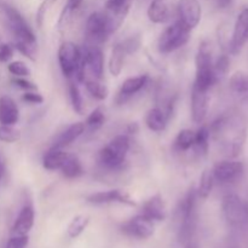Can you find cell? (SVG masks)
I'll use <instances>...</instances> for the list:
<instances>
[{"mask_svg":"<svg viewBox=\"0 0 248 248\" xmlns=\"http://www.w3.org/2000/svg\"><path fill=\"white\" fill-rule=\"evenodd\" d=\"M211 135L219 142L228 157H236L244 149L247 137L246 124L240 116L227 115L218 118L211 125Z\"/></svg>","mask_w":248,"mask_h":248,"instance_id":"cell-1","label":"cell"},{"mask_svg":"<svg viewBox=\"0 0 248 248\" xmlns=\"http://www.w3.org/2000/svg\"><path fill=\"white\" fill-rule=\"evenodd\" d=\"M196 189L191 188L182 200L179 206L178 239L182 244L186 245L191 241L196 224Z\"/></svg>","mask_w":248,"mask_h":248,"instance_id":"cell-2","label":"cell"},{"mask_svg":"<svg viewBox=\"0 0 248 248\" xmlns=\"http://www.w3.org/2000/svg\"><path fill=\"white\" fill-rule=\"evenodd\" d=\"M222 210L225 220L234 228H248V203L236 194H228L223 198Z\"/></svg>","mask_w":248,"mask_h":248,"instance_id":"cell-3","label":"cell"},{"mask_svg":"<svg viewBox=\"0 0 248 248\" xmlns=\"http://www.w3.org/2000/svg\"><path fill=\"white\" fill-rule=\"evenodd\" d=\"M130 150V140L126 135L114 137L99 152V161L107 169H116L125 161Z\"/></svg>","mask_w":248,"mask_h":248,"instance_id":"cell-4","label":"cell"},{"mask_svg":"<svg viewBox=\"0 0 248 248\" xmlns=\"http://www.w3.org/2000/svg\"><path fill=\"white\" fill-rule=\"evenodd\" d=\"M189 38L190 29L186 28L181 21H177L162 31L157 41V48L160 53H171L186 45Z\"/></svg>","mask_w":248,"mask_h":248,"instance_id":"cell-5","label":"cell"},{"mask_svg":"<svg viewBox=\"0 0 248 248\" xmlns=\"http://www.w3.org/2000/svg\"><path fill=\"white\" fill-rule=\"evenodd\" d=\"M4 14L6 16L7 24H9L10 31H12L14 36L16 38V41H21V43H28V44H36V36L34 34L33 29L26 21L21 12L16 10L15 7L10 6V5H1Z\"/></svg>","mask_w":248,"mask_h":248,"instance_id":"cell-6","label":"cell"},{"mask_svg":"<svg viewBox=\"0 0 248 248\" xmlns=\"http://www.w3.org/2000/svg\"><path fill=\"white\" fill-rule=\"evenodd\" d=\"M110 19L106 12H92L86 21V35L93 44L104 43L113 34Z\"/></svg>","mask_w":248,"mask_h":248,"instance_id":"cell-7","label":"cell"},{"mask_svg":"<svg viewBox=\"0 0 248 248\" xmlns=\"http://www.w3.org/2000/svg\"><path fill=\"white\" fill-rule=\"evenodd\" d=\"M81 55L82 51L77 44L72 41H64L61 44L58 48V63L64 77L72 78L75 75L81 62Z\"/></svg>","mask_w":248,"mask_h":248,"instance_id":"cell-8","label":"cell"},{"mask_svg":"<svg viewBox=\"0 0 248 248\" xmlns=\"http://www.w3.org/2000/svg\"><path fill=\"white\" fill-rule=\"evenodd\" d=\"M123 232L135 239L145 240L153 236L155 232L154 222L143 215H138L125 222L121 227Z\"/></svg>","mask_w":248,"mask_h":248,"instance_id":"cell-9","label":"cell"},{"mask_svg":"<svg viewBox=\"0 0 248 248\" xmlns=\"http://www.w3.org/2000/svg\"><path fill=\"white\" fill-rule=\"evenodd\" d=\"M248 41V7L242 10L237 16L236 23H235L234 31H232V39L229 40L230 53L232 55H239L244 46Z\"/></svg>","mask_w":248,"mask_h":248,"instance_id":"cell-10","label":"cell"},{"mask_svg":"<svg viewBox=\"0 0 248 248\" xmlns=\"http://www.w3.org/2000/svg\"><path fill=\"white\" fill-rule=\"evenodd\" d=\"M177 11L179 17L178 21H181L190 31L200 23L202 10L199 0H179Z\"/></svg>","mask_w":248,"mask_h":248,"instance_id":"cell-11","label":"cell"},{"mask_svg":"<svg viewBox=\"0 0 248 248\" xmlns=\"http://www.w3.org/2000/svg\"><path fill=\"white\" fill-rule=\"evenodd\" d=\"M244 172V165L240 161L232 160H224L215 165L212 170L215 181L219 183H230L236 181Z\"/></svg>","mask_w":248,"mask_h":248,"instance_id":"cell-12","label":"cell"},{"mask_svg":"<svg viewBox=\"0 0 248 248\" xmlns=\"http://www.w3.org/2000/svg\"><path fill=\"white\" fill-rule=\"evenodd\" d=\"M87 201L93 205H107V203H124L127 206H136V201L133 200L126 191L120 189H113V190L98 191V193L91 194L87 196Z\"/></svg>","mask_w":248,"mask_h":248,"instance_id":"cell-13","label":"cell"},{"mask_svg":"<svg viewBox=\"0 0 248 248\" xmlns=\"http://www.w3.org/2000/svg\"><path fill=\"white\" fill-rule=\"evenodd\" d=\"M82 58L86 69L90 70L94 79L101 80L104 73V55L101 48L94 44L86 46L82 52Z\"/></svg>","mask_w":248,"mask_h":248,"instance_id":"cell-14","label":"cell"},{"mask_svg":"<svg viewBox=\"0 0 248 248\" xmlns=\"http://www.w3.org/2000/svg\"><path fill=\"white\" fill-rule=\"evenodd\" d=\"M208 96L207 91L200 90L193 85L191 90V118L195 124H202L207 116Z\"/></svg>","mask_w":248,"mask_h":248,"instance_id":"cell-15","label":"cell"},{"mask_svg":"<svg viewBox=\"0 0 248 248\" xmlns=\"http://www.w3.org/2000/svg\"><path fill=\"white\" fill-rule=\"evenodd\" d=\"M131 6V0H107L106 14L110 19L113 31H115L125 19Z\"/></svg>","mask_w":248,"mask_h":248,"instance_id":"cell-16","label":"cell"},{"mask_svg":"<svg viewBox=\"0 0 248 248\" xmlns=\"http://www.w3.org/2000/svg\"><path fill=\"white\" fill-rule=\"evenodd\" d=\"M140 215L145 216L153 222H162V220H165V218H166V207H165V202L162 200L161 195L156 194V195L148 199L143 203Z\"/></svg>","mask_w":248,"mask_h":248,"instance_id":"cell-17","label":"cell"},{"mask_svg":"<svg viewBox=\"0 0 248 248\" xmlns=\"http://www.w3.org/2000/svg\"><path fill=\"white\" fill-rule=\"evenodd\" d=\"M35 213L31 205H26L21 208L14 225H12V235H28L34 225Z\"/></svg>","mask_w":248,"mask_h":248,"instance_id":"cell-18","label":"cell"},{"mask_svg":"<svg viewBox=\"0 0 248 248\" xmlns=\"http://www.w3.org/2000/svg\"><path fill=\"white\" fill-rule=\"evenodd\" d=\"M18 120L19 110L16 102L9 96L0 97V124L14 126Z\"/></svg>","mask_w":248,"mask_h":248,"instance_id":"cell-19","label":"cell"},{"mask_svg":"<svg viewBox=\"0 0 248 248\" xmlns=\"http://www.w3.org/2000/svg\"><path fill=\"white\" fill-rule=\"evenodd\" d=\"M147 14L148 18L153 23H165L171 17V11L166 0H152Z\"/></svg>","mask_w":248,"mask_h":248,"instance_id":"cell-20","label":"cell"},{"mask_svg":"<svg viewBox=\"0 0 248 248\" xmlns=\"http://www.w3.org/2000/svg\"><path fill=\"white\" fill-rule=\"evenodd\" d=\"M85 131V124L84 123H75L72 124L65 131H63L60 135V137L57 138V140L55 142L53 147L61 148V149H64V148L69 147L72 143H74L80 136L84 133Z\"/></svg>","mask_w":248,"mask_h":248,"instance_id":"cell-21","label":"cell"},{"mask_svg":"<svg viewBox=\"0 0 248 248\" xmlns=\"http://www.w3.org/2000/svg\"><path fill=\"white\" fill-rule=\"evenodd\" d=\"M68 156V153L61 148L52 147L45 153L43 157V166L44 169L47 171H56V170H61L63 162H64L65 157Z\"/></svg>","mask_w":248,"mask_h":248,"instance_id":"cell-22","label":"cell"},{"mask_svg":"<svg viewBox=\"0 0 248 248\" xmlns=\"http://www.w3.org/2000/svg\"><path fill=\"white\" fill-rule=\"evenodd\" d=\"M148 79H149L148 75H140V77H133L126 79L123 82V85H121L120 91H119V97L127 98V97L138 93L147 85Z\"/></svg>","mask_w":248,"mask_h":248,"instance_id":"cell-23","label":"cell"},{"mask_svg":"<svg viewBox=\"0 0 248 248\" xmlns=\"http://www.w3.org/2000/svg\"><path fill=\"white\" fill-rule=\"evenodd\" d=\"M145 125L153 132H162L166 130L167 115L160 108H153L145 115Z\"/></svg>","mask_w":248,"mask_h":248,"instance_id":"cell-24","label":"cell"},{"mask_svg":"<svg viewBox=\"0 0 248 248\" xmlns=\"http://www.w3.org/2000/svg\"><path fill=\"white\" fill-rule=\"evenodd\" d=\"M126 51L124 50L121 44H116L113 47L109 57V72L113 77H119L123 72L124 64H125V58H126Z\"/></svg>","mask_w":248,"mask_h":248,"instance_id":"cell-25","label":"cell"},{"mask_svg":"<svg viewBox=\"0 0 248 248\" xmlns=\"http://www.w3.org/2000/svg\"><path fill=\"white\" fill-rule=\"evenodd\" d=\"M61 172H62V174L65 178L74 179L84 173V169H82V165L80 160L78 159V156L68 154L62 167H61Z\"/></svg>","mask_w":248,"mask_h":248,"instance_id":"cell-26","label":"cell"},{"mask_svg":"<svg viewBox=\"0 0 248 248\" xmlns=\"http://www.w3.org/2000/svg\"><path fill=\"white\" fill-rule=\"evenodd\" d=\"M85 87H86L87 92L91 94L93 98L98 99V101H106L109 96L108 87L104 84H102L99 80L97 79H86L85 80Z\"/></svg>","mask_w":248,"mask_h":248,"instance_id":"cell-27","label":"cell"},{"mask_svg":"<svg viewBox=\"0 0 248 248\" xmlns=\"http://www.w3.org/2000/svg\"><path fill=\"white\" fill-rule=\"evenodd\" d=\"M90 223V217L86 215H79L72 219L67 229V234L70 239H77L84 232Z\"/></svg>","mask_w":248,"mask_h":248,"instance_id":"cell-28","label":"cell"},{"mask_svg":"<svg viewBox=\"0 0 248 248\" xmlns=\"http://www.w3.org/2000/svg\"><path fill=\"white\" fill-rule=\"evenodd\" d=\"M213 184H215V177H213L212 171L210 170H205L201 174L200 178V184H199V188L196 189V193L200 196L201 199H207L210 196V194L212 193Z\"/></svg>","mask_w":248,"mask_h":248,"instance_id":"cell-29","label":"cell"},{"mask_svg":"<svg viewBox=\"0 0 248 248\" xmlns=\"http://www.w3.org/2000/svg\"><path fill=\"white\" fill-rule=\"evenodd\" d=\"M194 142H195V132L189 128H184V130L179 131V133L177 135L174 145L181 152H186L191 147H194Z\"/></svg>","mask_w":248,"mask_h":248,"instance_id":"cell-30","label":"cell"},{"mask_svg":"<svg viewBox=\"0 0 248 248\" xmlns=\"http://www.w3.org/2000/svg\"><path fill=\"white\" fill-rule=\"evenodd\" d=\"M230 89L237 94L248 93V75L242 72H236L230 78Z\"/></svg>","mask_w":248,"mask_h":248,"instance_id":"cell-31","label":"cell"},{"mask_svg":"<svg viewBox=\"0 0 248 248\" xmlns=\"http://www.w3.org/2000/svg\"><path fill=\"white\" fill-rule=\"evenodd\" d=\"M104 121H106V114H104V110L98 107L94 110L91 111L89 116L86 119V123H85V126L89 128L91 132H94V131H98L99 128L103 126Z\"/></svg>","mask_w":248,"mask_h":248,"instance_id":"cell-32","label":"cell"},{"mask_svg":"<svg viewBox=\"0 0 248 248\" xmlns=\"http://www.w3.org/2000/svg\"><path fill=\"white\" fill-rule=\"evenodd\" d=\"M211 131L207 126H202L195 132V142L194 147L201 153V154H207L208 150V142H210Z\"/></svg>","mask_w":248,"mask_h":248,"instance_id":"cell-33","label":"cell"},{"mask_svg":"<svg viewBox=\"0 0 248 248\" xmlns=\"http://www.w3.org/2000/svg\"><path fill=\"white\" fill-rule=\"evenodd\" d=\"M69 97L74 111L81 115L84 113V101H82V96L79 86L74 84V82H70L69 84Z\"/></svg>","mask_w":248,"mask_h":248,"instance_id":"cell-34","label":"cell"},{"mask_svg":"<svg viewBox=\"0 0 248 248\" xmlns=\"http://www.w3.org/2000/svg\"><path fill=\"white\" fill-rule=\"evenodd\" d=\"M21 140V132L11 125H0V142L15 143Z\"/></svg>","mask_w":248,"mask_h":248,"instance_id":"cell-35","label":"cell"},{"mask_svg":"<svg viewBox=\"0 0 248 248\" xmlns=\"http://www.w3.org/2000/svg\"><path fill=\"white\" fill-rule=\"evenodd\" d=\"M7 70L11 75L17 78H28L31 74L28 65L22 61H14L7 64Z\"/></svg>","mask_w":248,"mask_h":248,"instance_id":"cell-36","label":"cell"},{"mask_svg":"<svg viewBox=\"0 0 248 248\" xmlns=\"http://www.w3.org/2000/svg\"><path fill=\"white\" fill-rule=\"evenodd\" d=\"M82 2H84V0H68L67 4H65V6H64V9H63L62 14H61L58 24L64 23V21H67L68 17H69L73 12H75L80 6H81Z\"/></svg>","mask_w":248,"mask_h":248,"instance_id":"cell-37","label":"cell"},{"mask_svg":"<svg viewBox=\"0 0 248 248\" xmlns=\"http://www.w3.org/2000/svg\"><path fill=\"white\" fill-rule=\"evenodd\" d=\"M229 65H230L229 57H228L227 55L220 56V57L216 61L215 64H213V69H215V73L216 75H217V78L223 77V75L227 74L228 70H229Z\"/></svg>","mask_w":248,"mask_h":248,"instance_id":"cell-38","label":"cell"},{"mask_svg":"<svg viewBox=\"0 0 248 248\" xmlns=\"http://www.w3.org/2000/svg\"><path fill=\"white\" fill-rule=\"evenodd\" d=\"M28 235H14V236L7 241L6 247L5 248H26L28 246Z\"/></svg>","mask_w":248,"mask_h":248,"instance_id":"cell-39","label":"cell"},{"mask_svg":"<svg viewBox=\"0 0 248 248\" xmlns=\"http://www.w3.org/2000/svg\"><path fill=\"white\" fill-rule=\"evenodd\" d=\"M11 82L15 85V86H17L21 90H24V91H36V90H38V86H36L34 82L29 81L27 78L15 77L14 79L11 80Z\"/></svg>","mask_w":248,"mask_h":248,"instance_id":"cell-40","label":"cell"},{"mask_svg":"<svg viewBox=\"0 0 248 248\" xmlns=\"http://www.w3.org/2000/svg\"><path fill=\"white\" fill-rule=\"evenodd\" d=\"M121 45H123L124 50L126 51V53H127V55H131V53L136 52V51L140 48V36H132V38L126 39L125 41H123Z\"/></svg>","mask_w":248,"mask_h":248,"instance_id":"cell-41","label":"cell"},{"mask_svg":"<svg viewBox=\"0 0 248 248\" xmlns=\"http://www.w3.org/2000/svg\"><path fill=\"white\" fill-rule=\"evenodd\" d=\"M14 57V46L10 44H0V62L7 63Z\"/></svg>","mask_w":248,"mask_h":248,"instance_id":"cell-42","label":"cell"},{"mask_svg":"<svg viewBox=\"0 0 248 248\" xmlns=\"http://www.w3.org/2000/svg\"><path fill=\"white\" fill-rule=\"evenodd\" d=\"M22 99L29 104H41L44 103V97L39 92L35 91H26V93L22 96Z\"/></svg>","mask_w":248,"mask_h":248,"instance_id":"cell-43","label":"cell"},{"mask_svg":"<svg viewBox=\"0 0 248 248\" xmlns=\"http://www.w3.org/2000/svg\"><path fill=\"white\" fill-rule=\"evenodd\" d=\"M216 4V6L218 9H227L228 6H230L232 2V0H213Z\"/></svg>","mask_w":248,"mask_h":248,"instance_id":"cell-44","label":"cell"},{"mask_svg":"<svg viewBox=\"0 0 248 248\" xmlns=\"http://www.w3.org/2000/svg\"><path fill=\"white\" fill-rule=\"evenodd\" d=\"M186 248H198V246H196L195 244H193V242H189V244L186 245Z\"/></svg>","mask_w":248,"mask_h":248,"instance_id":"cell-45","label":"cell"},{"mask_svg":"<svg viewBox=\"0 0 248 248\" xmlns=\"http://www.w3.org/2000/svg\"><path fill=\"white\" fill-rule=\"evenodd\" d=\"M2 174H4V166H2V165L0 164V179H1Z\"/></svg>","mask_w":248,"mask_h":248,"instance_id":"cell-46","label":"cell"}]
</instances>
